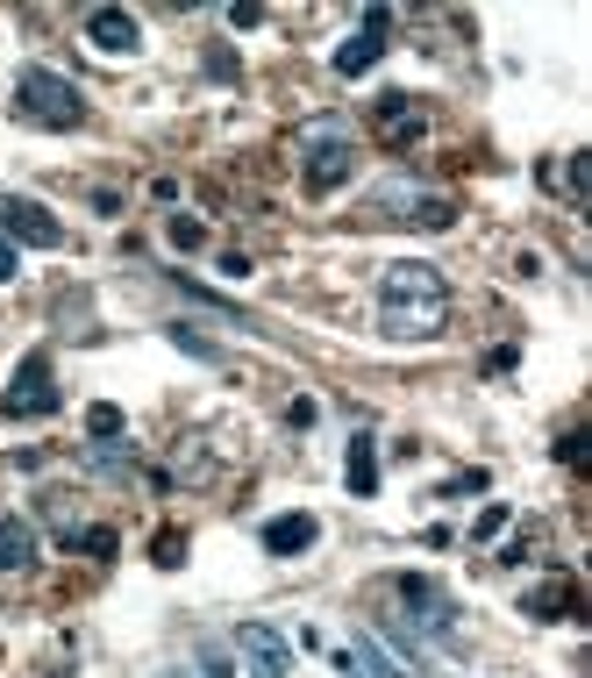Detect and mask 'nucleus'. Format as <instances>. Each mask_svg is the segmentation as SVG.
<instances>
[{"mask_svg": "<svg viewBox=\"0 0 592 678\" xmlns=\"http://www.w3.org/2000/svg\"><path fill=\"white\" fill-rule=\"evenodd\" d=\"M450 322V286L435 265H392L378 279V329L392 343H429Z\"/></svg>", "mask_w": 592, "mask_h": 678, "instance_id": "obj_1", "label": "nucleus"}, {"mask_svg": "<svg viewBox=\"0 0 592 678\" xmlns=\"http://www.w3.org/2000/svg\"><path fill=\"white\" fill-rule=\"evenodd\" d=\"M14 115L36 129H79L86 122V94L51 65H22L14 72Z\"/></svg>", "mask_w": 592, "mask_h": 678, "instance_id": "obj_2", "label": "nucleus"}, {"mask_svg": "<svg viewBox=\"0 0 592 678\" xmlns=\"http://www.w3.org/2000/svg\"><path fill=\"white\" fill-rule=\"evenodd\" d=\"M357 179V143L336 129H308V158H300V186H308V201H329L336 186H351Z\"/></svg>", "mask_w": 592, "mask_h": 678, "instance_id": "obj_3", "label": "nucleus"}, {"mask_svg": "<svg viewBox=\"0 0 592 678\" xmlns=\"http://www.w3.org/2000/svg\"><path fill=\"white\" fill-rule=\"evenodd\" d=\"M57 379H51V351H29L22 365H14V379H8V394H0V415L8 421H43V415H57Z\"/></svg>", "mask_w": 592, "mask_h": 678, "instance_id": "obj_4", "label": "nucleus"}, {"mask_svg": "<svg viewBox=\"0 0 592 678\" xmlns=\"http://www.w3.org/2000/svg\"><path fill=\"white\" fill-rule=\"evenodd\" d=\"M0 236H8V244H36V250H65V222H57L43 201H22V193L0 201Z\"/></svg>", "mask_w": 592, "mask_h": 678, "instance_id": "obj_5", "label": "nucleus"}, {"mask_svg": "<svg viewBox=\"0 0 592 678\" xmlns=\"http://www.w3.org/2000/svg\"><path fill=\"white\" fill-rule=\"evenodd\" d=\"M386 29H392V14H386V8H364L357 36H343V43H336V57H329V65H336L343 79H364V72H372L378 57H386Z\"/></svg>", "mask_w": 592, "mask_h": 678, "instance_id": "obj_6", "label": "nucleus"}, {"mask_svg": "<svg viewBox=\"0 0 592 678\" xmlns=\"http://www.w3.org/2000/svg\"><path fill=\"white\" fill-rule=\"evenodd\" d=\"M236 650H243V665H250V678H293V650H286V636L271 622H243Z\"/></svg>", "mask_w": 592, "mask_h": 678, "instance_id": "obj_7", "label": "nucleus"}, {"mask_svg": "<svg viewBox=\"0 0 592 678\" xmlns=\"http://www.w3.org/2000/svg\"><path fill=\"white\" fill-rule=\"evenodd\" d=\"M86 43L100 57H136L143 51V22L129 8H86Z\"/></svg>", "mask_w": 592, "mask_h": 678, "instance_id": "obj_8", "label": "nucleus"}, {"mask_svg": "<svg viewBox=\"0 0 592 678\" xmlns=\"http://www.w3.org/2000/svg\"><path fill=\"white\" fill-rule=\"evenodd\" d=\"M372 129H378V143H386V150H407V143H421L429 115H421V100H407V94H386V100L372 108Z\"/></svg>", "mask_w": 592, "mask_h": 678, "instance_id": "obj_9", "label": "nucleus"}, {"mask_svg": "<svg viewBox=\"0 0 592 678\" xmlns=\"http://www.w3.org/2000/svg\"><path fill=\"white\" fill-rule=\"evenodd\" d=\"M336 665L351 671V678H407V671L386 657V643H378V636H351V643L336 650Z\"/></svg>", "mask_w": 592, "mask_h": 678, "instance_id": "obj_10", "label": "nucleus"}, {"mask_svg": "<svg viewBox=\"0 0 592 678\" xmlns=\"http://www.w3.org/2000/svg\"><path fill=\"white\" fill-rule=\"evenodd\" d=\"M314 536H322V521H314V515H279V521H265V550H271V557L314 550Z\"/></svg>", "mask_w": 592, "mask_h": 678, "instance_id": "obj_11", "label": "nucleus"}, {"mask_svg": "<svg viewBox=\"0 0 592 678\" xmlns=\"http://www.w3.org/2000/svg\"><path fill=\"white\" fill-rule=\"evenodd\" d=\"M400 600L421 614V628H429V636H450V600L435 593V579H400Z\"/></svg>", "mask_w": 592, "mask_h": 678, "instance_id": "obj_12", "label": "nucleus"}, {"mask_svg": "<svg viewBox=\"0 0 592 678\" xmlns=\"http://www.w3.org/2000/svg\"><path fill=\"white\" fill-rule=\"evenodd\" d=\"M36 564V529L22 515H0V571H29Z\"/></svg>", "mask_w": 592, "mask_h": 678, "instance_id": "obj_13", "label": "nucleus"}, {"mask_svg": "<svg viewBox=\"0 0 592 678\" xmlns=\"http://www.w3.org/2000/svg\"><path fill=\"white\" fill-rule=\"evenodd\" d=\"M343 486H351L357 501H372V493H378V450H372V435H351V458H343Z\"/></svg>", "mask_w": 592, "mask_h": 678, "instance_id": "obj_14", "label": "nucleus"}, {"mask_svg": "<svg viewBox=\"0 0 592 678\" xmlns=\"http://www.w3.org/2000/svg\"><path fill=\"white\" fill-rule=\"evenodd\" d=\"M528 622H557V614H571V585H536V593L521 600Z\"/></svg>", "mask_w": 592, "mask_h": 678, "instance_id": "obj_15", "label": "nucleus"}, {"mask_svg": "<svg viewBox=\"0 0 592 678\" xmlns=\"http://www.w3.org/2000/svg\"><path fill=\"white\" fill-rule=\"evenodd\" d=\"M86 435H94V443L108 450L115 435H121V407H115V400H94V407H86Z\"/></svg>", "mask_w": 592, "mask_h": 678, "instance_id": "obj_16", "label": "nucleus"}, {"mask_svg": "<svg viewBox=\"0 0 592 678\" xmlns=\"http://www.w3.org/2000/svg\"><path fill=\"white\" fill-rule=\"evenodd\" d=\"M164 236H172L179 250H207V222H193V215H172V222H164Z\"/></svg>", "mask_w": 592, "mask_h": 678, "instance_id": "obj_17", "label": "nucleus"}, {"mask_svg": "<svg viewBox=\"0 0 592 678\" xmlns=\"http://www.w3.org/2000/svg\"><path fill=\"white\" fill-rule=\"evenodd\" d=\"M172 343H179V351H193V357H207V365H215V357H222V351H215V343H207V336H201V329H186V322H179V329H172Z\"/></svg>", "mask_w": 592, "mask_h": 678, "instance_id": "obj_18", "label": "nucleus"}, {"mask_svg": "<svg viewBox=\"0 0 592 678\" xmlns=\"http://www.w3.org/2000/svg\"><path fill=\"white\" fill-rule=\"evenodd\" d=\"M507 515H514V507H485V515L472 521V542H493L499 529H507Z\"/></svg>", "mask_w": 592, "mask_h": 678, "instance_id": "obj_19", "label": "nucleus"}, {"mask_svg": "<svg viewBox=\"0 0 592 678\" xmlns=\"http://www.w3.org/2000/svg\"><path fill=\"white\" fill-rule=\"evenodd\" d=\"M150 557H158V564H164V571H172V564H179V557H186V536H172V529H164L158 542H150Z\"/></svg>", "mask_w": 592, "mask_h": 678, "instance_id": "obj_20", "label": "nucleus"}, {"mask_svg": "<svg viewBox=\"0 0 592 678\" xmlns=\"http://www.w3.org/2000/svg\"><path fill=\"white\" fill-rule=\"evenodd\" d=\"M201 671H207V678H236V665H229V657L215 650V643H207V650H201Z\"/></svg>", "mask_w": 592, "mask_h": 678, "instance_id": "obj_21", "label": "nucleus"}, {"mask_svg": "<svg viewBox=\"0 0 592 678\" xmlns=\"http://www.w3.org/2000/svg\"><path fill=\"white\" fill-rule=\"evenodd\" d=\"M557 458H564V464H571V472H579V464H585V435H579V429H571V435H564V443H557Z\"/></svg>", "mask_w": 592, "mask_h": 678, "instance_id": "obj_22", "label": "nucleus"}, {"mask_svg": "<svg viewBox=\"0 0 592 678\" xmlns=\"http://www.w3.org/2000/svg\"><path fill=\"white\" fill-rule=\"evenodd\" d=\"M8 279H14V244L0 236V286H8Z\"/></svg>", "mask_w": 592, "mask_h": 678, "instance_id": "obj_23", "label": "nucleus"}, {"mask_svg": "<svg viewBox=\"0 0 592 678\" xmlns=\"http://www.w3.org/2000/svg\"><path fill=\"white\" fill-rule=\"evenodd\" d=\"M164 678H186V671H164Z\"/></svg>", "mask_w": 592, "mask_h": 678, "instance_id": "obj_24", "label": "nucleus"}]
</instances>
